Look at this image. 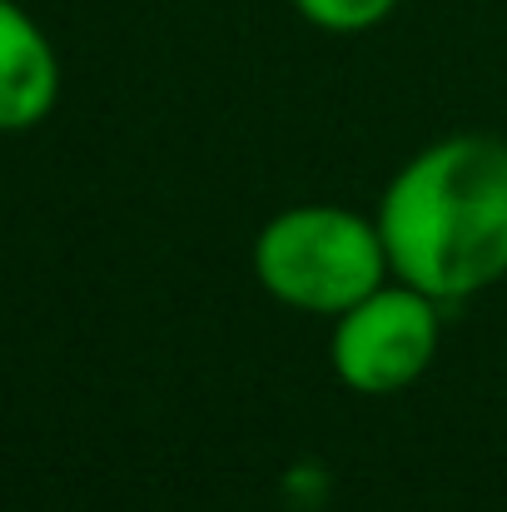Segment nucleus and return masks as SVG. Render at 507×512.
<instances>
[{"label": "nucleus", "mask_w": 507, "mask_h": 512, "mask_svg": "<svg viewBox=\"0 0 507 512\" xmlns=\"http://www.w3.org/2000/svg\"><path fill=\"white\" fill-rule=\"evenodd\" d=\"M378 234L393 279L438 304L493 289L507 274V140L443 135L388 179Z\"/></svg>", "instance_id": "1"}, {"label": "nucleus", "mask_w": 507, "mask_h": 512, "mask_svg": "<svg viewBox=\"0 0 507 512\" xmlns=\"http://www.w3.org/2000/svg\"><path fill=\"white\" fill-rule=\"evenodd\" d=\"M249 264L274 304L319 319H338L383 279H393L378 219L343 204L279 209L254 234Z\"/></svg>", "instance_id": "2"}, {"label": "nucleus", "mask_w": 507, "mask_h": 512, "mask_svg": "<svg viewBox=\"0 0 507 512\" xmlns=\"http://www.w3.org/2000/svg\"><path fill=\"white\" fill-rule=\"evenodd\" d=\"M438 339H443L438 299L403 279H383L373 294H363L334 319L329 363L348 393L388 398L413 388L433 368Z\"/></svg>", "instance_id": "3"}, {"label": "nucleus", "mask_w": 507, "mask_h": 512, "mask_svg": "<svg viewBox=\"0 0 507 512\" xmlns=\"http://www.w3.org/2000/svg\"><path fill=\"white\" fill-rule=\"evenodd\" d=\"M60 100V60L30 10L0 0V135L40 125Z\"/></svg>", "instance_id": "4"}, {"label": "nucleus", "mask_w": 507, "mask_h": 512, "mask_svg": "<svg viewBox=\"0 0 507 512\" xmlns=\"http://www.w3.org/2000/svg\"><path fill=\"white\" fill-rule=\"evenodd\" d=\"M289 5L324 35H363L398 10V0H289Z\"/></svg>", "instance_id": "5"}]
</instances>
